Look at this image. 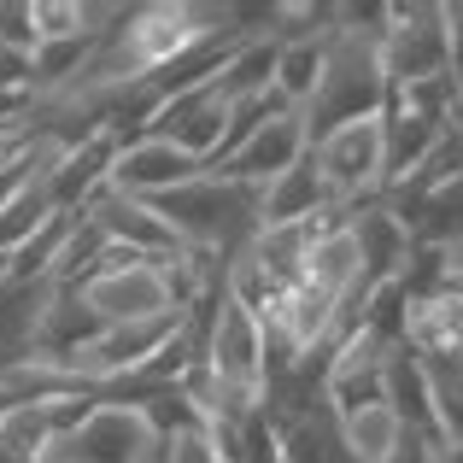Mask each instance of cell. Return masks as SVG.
<instances>
[{
  "label": "cell",
  "mask_w": 463,
  "mask_h": 463,
  "mask_svg": "<svg viewBox=\"0 0 463 463\" xmlns=\"http://www.w3.org/2000/svg\"><path fill=\"white\" fill-rule=\"evenodd\" d=\"M387 405L405 417V429H417V434H429V440L446 446L440 411H434V387H429V364H422L417 346H399L393 358H387Z\"/></svg>",
  "instance_id": "obj_12"
},
{
  "label": "cell",
  "mask_w": 463,
  "mask_h": 463,
  "mask_svg": "<svg viewBox=\"0 0 463 463\" xmlns=\"http://www.w3.org/2000/svg\"><path fill=\"white\" fill-rule=\"evenodd\" d=\"M82 217H94V223H100V235L112 241V247H129V252H141V259H176V252H188L176 241V229H170L147 200H129V194H112V188H106Z\"/></svg>",
  "instance_id": "obj_9"
},
{
  "label": "cell",
  "mask_w": 463,
  "mask_h": 463,
  "mask_svg": "<svg viewBox=\"0 0 463 463\" xmlns=\"http://www.w3.org/2000/svg\"><path fill=\"white\" fill-rule=\"evenodd\" d=\"M276 59H282V42H276V35L241 42L235 59L223 65V77H217L223 100H229V106H247V100H259V94H270V89H276Z\"/></svg>",
  "instance_id": "obj_13"
},
{
  "label": "cell",
  "mask_w": 463,
  "mask_h": 463,
  "mask_svg": "<svg viewBox=\"0 0 463 463\" xmlns=\"http://www.w3.org/2000/svg\"><path fill=\"white\" fill-rule=\"evenodd\" d=\"M440 463H463V446H446V452H440Z\"/></svg>",
  "instance_id": "obj_22"
},
{
  "label": "cell",
  "mask_w": 463,
  "mask_h": 463,
  "mask_svg": "<svg viewBox=\"0 0 463 463\" xmlns=\"http://www.w3.org/2000/svg\"><path fill=\"white\" fill-rule=\"evenodd\" d=\"M382 141H387V194H393V188H405L411 176H422V170L440 158V147L452 141V129L429 124V118H417V112H405V106L387 100ZM387 194H382V200H387Z\"/></svg>",
  "instance_id": "obj_10"
},
{
  "label": "cell",
  "mask_w": 463,
  "mask_h": 463,
  "mask_svg": "<svg viewBox=\"0 0 463 463\" xmlns=\"http://www.w3.org/2000/svg\"><path fill=\"white\" fill-rule=\"evenodd\" d=\"M335 422H340L346 452L358 463H387L393 446L405 440V417H399L393 405H370V411H358V417H335Z\"/></svg>",
  "instance_id": "obj_15"
},
{
  "label": "cell",
  "mask_w": 463,
  "mask_h": 463,
  "mask_svg": "<svg viewBox=\"0 0 463 463\" xmlns=\"http://www.w3.org/2000/svg\"><path fill=\"white\" fill-rule=\"evenodd\" d=\"M352 235H358V252H364V288L405 282L411 259H417V235H411V223L393 205L387 200L364 205V212L352 217Z\"/></svg>",
  "instance_id": "obj_8"
},
{
  "label": "cell",
  "mask_w": 463,
  "mask_h": 463,
  "mask_svg": "<svg viewBox=\"0 0 463 463\" xmlns=\"http://www.w3.org/2000/svg\"><path fill=\"white\" fill-rule=\"evenodd\" d=\"M0 94H18V100H35V53H18V47H0Z\"/></svg>",
  "instance_id": "obj_20"
},
{
  "label": "cell",
  "mask_w": 463,
  "mask_h": 463,
  "mask_svg": "<svg viewBox=\"0 0 463 463\" xmlns=\"http://www.w3.org/2000/svg\"><path fill=\"white\" fill-rule=\"evenodd\" d=\"M0 47H18V53H42V30H35V0H0Z\"/></svg>",
  "instance_id": "obj_18"
},
{
  "label": "cell",
  "mask_w": 463,
  "mask_h": 463,
  "mask_svg": "<svg viewBox=\"0 0 463 463\" xmlns=\"http://www.w3.org/2000/svg\"><path fill=\"white\" fill-rule=\"evenodd\" d=\"M323 212H335V194H328L317 158L294 165L288 176H276L259 194V229H288V223H317Z\"/></svg>",
  "instance_id": "obj_11"
},
{
  "label": "cell",
  "mask_w": 463,
  "mask_h": 463,
  "mask_svg": "<svg viewBox=\"0 0 463 463\" xmlns=\"http://www.w3.org/2000/svg\"><path fill=\"white\" fill-rule=\"evenodd\" d=\"M212 176L188 147H176L170 136H141L118 153L112 165V194H129V200H158V194H176L188 182Z\"/></svg>",
  "instance_id": "obj_6"
},
{
  "label": "cell",
  "mask_w": 463,
  "mask_h": 463,
  "mask_svg": "<svg viewBox=\"0 0 463 463\" xmlns=\"http://www.w3.org/2000/svg\"><path fill=\"white\" fill-rule=\"evenodd\" d=\"M411 346L417 352H463V299L434 294V299H411Z\"/></svg>",
  "instance_id": "obj_16"
},
{
  "label": "cell",
  "mask_w": 463,
  "mask_h": 463,
  "mask_svg": "<svg viewBox=\"0 0 463 463\" xmlns=\"http://www.w3.org/2000/svg\"><path fill=\"white\" fill-rule=\"evenodd\" d=\"M387 100H393V82H387V71H382L375 42H364V35H335V42H328L323 89H317V100L306 106V129H311V141H323L346 124L382 118Z\"/></svg>",
  "instance_id": "obj_1"
},
{
  "label": "cell",
  "mask_w": 463,
  "mask_h": 463,
  "mask_svg": "<svg viewBox=\"0 0 463 463\" xmlns=\"http://www.w3.org/2000/svg\"><path fill=\"white\" fill-rule=\"evenodd\" d=\"M382 71L393 89H411V82H429L452 65V30H446V6L434 0H393V24L382 35Z\"/></svg>",
  "instance_id": "obj_4"
},
{
  "label": "cell",
  "mask_w": 463,
  "mask_h": 463,
  "mask_svg": "<svg viewBox=\"0 0 463 463\" xmlns=\"http://www.w3.org/2000/svg\"><path fill=\"white\" fill-rule=\"evenodd\" d=\"M311 158H317V170H323L335 205H346V212H364V205H375L387 194L382 118H370V124H346V129H335V136L311 141Z\"/></svg>",
  "instance_id": "obj_3"
},
{
  "label": "cell",
  "mask_w": 463,
  "mask_h": 463,
  "mask_svg": "<svg viewBox=\"0 0 463 463\" xmlns=\"http://www.w3.org/2000/svg\"><path fill=\"white\" fill-rule=\"evenodd\" d=\"M311 158V129H306V112H288V118H276V124H264L259 136L247 141L229 165H217L212 176H229V182H241V188H270L276 176H288L294 165H306Z\"/></svg>",
  "instance_id": "obj_7"
},
{
  "label": "cell",
  "mask_w": 463,
  "mask_h": 463,
  "mask_svg": "<svg viewBox=\"0 0 463 463\" xmlns=\"http://www.w3.org/2000/svg\"><path fill=\"white\" fill-rule=\"evenodd\" d=\"M158 264L165 259H141V252H129V247H106L100 264H94L71 294H82V306L100 317L106 328L176 317V294H170V282H165Z\"/></svg>",
  "instance_id": "obj_2"
},
{
  "label": "cell",
  "mask_w": 463,
  "mask_h": 463,
  "mask_svg": "<svg viewBox=\"0 0 463 463\" xmlns=\"http://www.w3.org/2000/svg\"><path fill=\"white\" fill-rule=\"evenodd\" d=\"M429 364V387H434V411H440V434L446 446H463V352H422Z\"/></svg>",
  "instance_id": "obj_17"
},
{
  "label": "cell",
  "mask_w": 463,
  "mask_h": 463,
  "mask_svg": "<svg viewBox=\"0 0 463 463\" xmlns=\"http://www.w3.org/2000/svg\"><path fill=\"white\" fill-rule=\"evenodd\" d=\"M446 30H452V82H458V94H463V0L458 6H446Z\"/></svg>",
  "instance_id": "obj_21"
},
{
  "label": "cell",
  "mask_w": 463,
  "mask_h": 463,
  "mask_svg": "<svg viewBox=\"0 0 463 463\" xmlns=\"http://www.w3.org/2000/svg\"><path fill=\"white\" fill-rule=\"evenodd\" d=\"M47 463H165V434L147 422V411L100 399V411L71 440H59Z\"/></svg>",
  "instance_id": "obj_5"
},
{
  "label": "cell",
  "mask_w": 463,
  "mask_h": 463,
  "mask_svg": "<svg viewBox=\"0 0 463 463\" xmlns=\"http://www.w3.org/2000/svg\"><path fill=\"white\" fill-rule=\"evenodd\" d=\"M452 259H458V264H463V247H458V252H452Z\"/></svg>",
  "instance_id": "obj_24"
},
{
  "label": "cell",
  "mask_w": 463,
  "mask_h": 463,
  "mask_svg": "<svg viewBox=\"0 0 463 463\" xmlns=\"http://www.w3.org/2000/svg\"><path fill=\"white\" fill-rule=\"evenodd\" d=\"M165 463H223V452H217L212 440V422L205 429H182L165 440Z\"/></svg>",
  "instance_id": "obj_19"
},
{
  "label": "cell",
  "mask_w": 463,
  "mask_h": 463,
  "mask_svg": "<svg viewBox=\"0 0 463 463\" xmlns=\"http://www.w3.org/2000/svg\"><path fill=\"white\" fill-rule=\"evenodd\" d=\"M452 136H458V141H463V112H458V124H452Z\"/></svg>",
  "instance_id": "obj_23"
},
{
  "label": "cell",
  "mask_w": 463,
  "mask_h": 463,
  "mask_svg": "<svg viewBox=\"0 0 463 463\" xmlns=\"http://www.w3.org/2000/svg\"><path fill=\"white\" fill-rule=\"evenodd\" d=\"M328 42L335 35H306V42H282V59H276V89L306 112L323 89V71H328Z\"/></svg>",
  "instance_id": "obj_14"
}]
</instances>
